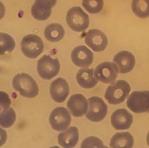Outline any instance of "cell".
Returning a JSON list of instances; mask_svg holds the SVG:
<instances>
[{"instance_id": "6da1fadb", "label": "cell", "mask_w": 149, "mask_h": 148, "mask_svg": "<svg viewBox=\"0 0 149 148\" xmlns=\"http://www.w3.org/2000/svg\"><path fill=\"white\" fill-rule=\"evenodd\" d=\"M12 85L15 90L22 96L33 98L38 94V86L34 80L27 73H19L13 78Z\"/></svg>"}, {"instance_id": "7a4b0ae2", "label": "cell", "mask_w": 149, "mask_h": 148, "mask_svg": "<svg viewBox=\"0 0 149 148\" xmlns=\"http://www.w3.org/2000/svg\"><path fill=\"white\" fill-rule=\"evenodd\" d=\"M130 91L129 84L124 80H118L108 86L105 98L111 104H118L125 101Z\"/></svg>"}, {"instance_id": "3957f363", "label": "cell", "mask_w": 149, "mask_h": 148, "mask_svg": "<svg viewBox=\"0 0 149 148\" xmlns=\"http://www.w3.org/2000/svg\"><path fill=\"white\" fill-rule=\"evenodd\" d=\"M68 26L76 32L84 31L89 26V17L80 7L73 6L67 12L66 17Z\"/></svg>"}, {"instance_id": "277c9868", "label": "cell", "mask_w": 149, "mask_h": 148, "mask_svg": "<svg viewBox=\"0 0 149 148\" xmlns=\"http://www.w3.org/2000/svg\"><path fill=\"white\" fill-rule=\"evenodd\" d=\"M37 72L44 80H51L59 72L60 63L57 58L44 55L37 62Z\"/></svg>"}, {"instance_id": "5b68a950", "label": "cell", "mask_w": 149, "mask_h": 148, "mask_svg": "<svg viewBox=\"0 0 149 148\" xmlns=\"http://www.w3.org/2000/svg\"><path fill=\"white\" fill-rule=\"evenodd\" d=\"M23 53L28 58L36 59L44 50V44L41 38L35 34L24 36L20 44Z\"/></svg>"}, {"instance_id": "8992f818", "label": "cell", "mask_w": 149, "mask_h": 148, "mask_svg": "<svg viewBox=\"0 0 149 148\" xmlns=\"http://www.w3.org/2000/svg\"><path fill=\"white\" fill-rule=\"evenodd\" d=\"M126 104L134 113H149V91L132 92L127 99Z\"/></svg>"}, {"instance_id": "52a82bcc", "label": "cell", "mask_w": 149, "mask_h": 148, "mask_svg": "<svg viewBox=\"0 0 149 148\" xmlns=\"http://www.w3.org/2000/svg\"><path fill=\"white\" fill-rule=\"evenodd\" d=\"M51 127L55 131H61L68 128L71 122V116L68 110L63 107L54 109L49 118Z\"/></svg>"}, {"instance_id": "ba28073f", "label": "cell", "mask_w": 149, "mask_h": 148, "mask_svg": "<svg viewBox=\"0 0 149 148\" xmlns=\"http://www.w3.org/2000/svg\"><path fill=\"white\" fill-rule=\"evenodd\" d=\"M118 69L111 62H105L98 64L94 71V76L98 81L105 84H113L117 78Z\"/></svg>"}, {"instance_id": "9c48e42d", "label": "cell", "mask_w": 149, "mask_h": 148, "mask_svg": "<svg viewBox=\"0 0 149 148\" xmlns=\"http://www.w3.org/2000/svg\"><path fill=\"white\" fill-rule=\"evenodd\" d=\"M89 110L86 117L93 122H100L107 114L108 108L104 100L97 96H93L88 99Z\"/></svg>"}, {"instance_id": "30bf717a", "label": "cell", "mask_w": 149, "mask_h": 148, "mask_svg": "<svg viewBox=\"0 0 149 148\" xmlns=\"http://www.w3.org/2000/svg\"><path fill=\"white\" fill-rule=\"evenodd\" d=\"M84 41L86 45L94 52L104 50L108 42L107 35L98 29L90 30L84 37Z\"/></svg>"}, {"instance_id": "8fae6325", "label": "cell", "mask_w": 149, "mask_h": 148, "mask_svg": "<svg viewBox=\"0 0 149 148\" xmlns=\"http://www.w3.org/2000/svg\"><path fill=\"white\" fill-rule=\"evenodd\" d=\"M93 52L84 45L75 47L71 53V59L74 64L80 67H87L93 62Z\"/></svg>"}, {"instance_id": "7c38bea8", "label": "cell", "mask_w": 149, "mask_h": 148, "mask_svg": "<svg viewBox=\"0 0 149 148\" xmlns=\"http://www.w3.org/2000/svg\"><path fill=\"white\" fill-rule=\"evenodd\" d=\"M113 62L116 66L118 72L126 74L131 71L135 65V58L130 52L123 50L118 53L113 57Z\"/></svg>"}, {"instance_id": "4fadbf2b", "label": "cell", "mask_w": 149, "mask_h": 148, "mask_svg": "<svg viewBox=\"0 0 149 148\" xmlns=\"http://www.w3.org/2000/svg\"><path fill=\"white\" fill-rule=\"evenodd\" d=\"M67 107L73 116L79 117L84 115L87 111L88 102L83 95L74 94L69 99Z\"/></svg>"}, {"instance_id": "5bb4252c", "label": "cell", "mask_w": 149, "mask_h": 148, "mask_svg": "<svg viewBox=\"0 0 149 148\" xmlns=\"http://www.w3.org/2000/svg\"><path fill=\"white\" fill-rule=\"evenodd\" d=\"M49 91L51 98L54 101L62 103L65 100L69 95V85L65 79L59 77L51 83Z\"/></svg>"}, {"instance_id": "9a60e30c", "label": "cell", "mask_w": 149, "mask_h": 148, "mask_svg": "<svg viewBox=\"0 0 149 148\" xmlns=\"http://www.w3.org/2000/svg\"><path fill=\"white\" fill-rule=\"evenodd\" d=\"M111 120V124L115 129H127L133 122V116L127 110L119 109L113 113Z\"/></svg>"}, {"instance_id": "2e32d148", "label": "cell", "mask_w": 149, "mask_h": 148, "mask_svg": "<svg viewBox=\"0 0 149 148\" xmlns=\"http://www.w3.org/2000/svg\"><path fill=\"white\" fill-rule=\"evenodd\" d=\"M59 144L63 148H73L79 140V131L75 127H71L60 133L58 136Z\"/></svg>"}, {"instance_id": "e0dca14e", "label": "cell", "mask_w": 149, "mask_h": 148, "mask_svg": "<svg viewBox=\"0 0 149 148\" xmlns=\"http://www.w3.org/2000/svg\"><path fill=\"white\" fill-rule=\"evenodd\" d=\"M77 83L84 88L90 89L94 87L98 83V80L94 75L93 68H81L76 74Z\"/></svg>"}, {"instance_id": "ac0fdd59", "label": "cell", "mask_w": 149, "mask_h": 148, "mask_svg": "<svg viewBox=\"0 0 149 148\" xmlns=\"http://www.w3.org/2000/svg\"><path fill=\"white\" fill-rule=\"evenodd\" d=\"M134 139L129 132H118L111 138L110 146L111 148H132Z\"/></svg>"}, {"instance_id": "d6986e66", "label": "cell", "mask_w": 149, "mask_h": 148, "mask_svg": "<svg viewBox=\"0 0 149 148\" xmlns=\"http://www.w3.org/2000/svg\"><path fill=\"white\" fill-rule=\"evenodd\" d=\"M65 30L63 27L58 23L48 24L44 30L45 38L51 42H58L64 37Z\"/></svg>"}, {"instance_id": "ffe728a7", "label": "cell", "mask_w": 149, "mask_h": 148, "mask_svg": "<svg viewBox=\"0 0 149 148\" xmlns=\"http://www.w3.org/2000/svg\"><path fill=\"white\" fill-rule=\"evenodd\" d=\"M132 8L133 13L139 17L149 16V0H133Z\"/></svg>"}, {"instance_id": "44dd1931", "label": "cell", "mask_w": 149, "mask_h": 148, "mask_svg": "<svg viewBox=\"0 0 149 148\" xmlns=\"http://www.w3.org/2000/svg\"><path fill=\"white\" fill-rule=\"evenodd\" d=\"M15 47L14 39L8 34L0 33V55L6 52L10 53Z\"/></svg>"}, {"instance_id": "7402d4cb", "label": "cell", "mask_w": 149, "mask_h": 148, "mask_svg": "<svg viewBox=\"0 0 149 148\" xmlns=\"http://www.w3.org/2000/svg\"><path fill=\"white\" fill-rule=\"evenodd\" d=\"M51 12L52 9L42 6L35 2L31 9L33 17L36 20L40 21L47 20L50 16Z\"/></svg>"}, {"instance_id": "603a6c76", "label": "cell", "mask_w": 149, "mask_h": 148, "mask_svg": "<svg viewBox=\"0 0 149 148\" xmlns=\"http://www.w3.org/2000/svg\"><path fill=\"white\" fill-rule=\"evenodd\" d=\"M16 118L15 111L12 107H10L0 114V125L3 128H9L14 124Z\"/></svg>"}, {"instance_id": "cb8c5ba5", "label": "cell", "mask_w": 149, "mask_h": 148, "mask_svg": "<svg viewBox=\"0 0 149 148\" xmlns=\"http://www.w3.org/2000/svg\"><path fill=\"white\" fill-rule=\"evenodd\" d=\"M83 8L90 13H99L104 6L103 0H83Z\"/></svg>"}, {"instance_id": "d4e9b609", "label": "cell", "mask_w": 149, "mask_h": 148, "mask_svg": "<svg viewBox=\"0 0 149 148\" xmlns=\"http://www.w3.org/2000/svg\"><path fill=\"white\" fill-rule=\"evenodd\" d=\"M80 148H105V146L98 138L89 136L83 140Z\"/></svg>"}, {"instance_id": "484cf974", "label": "cell", "mask_w": 149, "mask_h": 148, "mask_svg": "<svg viewBox=\"0 0 149 148\" xmlns=\"http://www.w3.org/2000/svg\"><path fill=\"white\" fill-rule=\"evenodd\" d=\"M11 100L9 95L5 92L0 91V114L10 108Z\"/></svg>"}, {"instance_id": "4316f807", "label": "cell", "mask_w": 149, "mask_h": 148, "mask_svg": "<svg viewBox=\"0 0 149 148\" xmlns=\"http://www.w3.org/2000/svg\"><path fill=\"white\" fill-rule=\"evenodd\" d=\"M7 139V133L5 129L0 128V147L5 144Z\"/></svg>"}, {"instance_id": "83f0119b", "label": "cell", "mask_w": 149, "mask_h": 148, "mask_svg": "<svg viewBox=\"0 0 149 148\" xmlns=\"http://www.w3.org/2000/svg\"><path fill=\"white\" fill-rule=\"evenodd\" d=\"M5 8L2 2L0 1V20H1L5 16Z\"/></svg>"}, {"instance_id": "f1b7e54d", "label": "cell", "mask_w": 149, "mask_h": 148, "mask_svg": "<svg viewBox=\"0 0 149 148\" xmlns=\"http://www.w3.org/2000/svg\"><path fill=\"white\" fill-rule=\"evenodd\" d=\"M47 1H48L51 2V3H52L55 5V4L56 3V1H57V0H47Z\"/></svg>"}, {"instance_id": "f546056e", "label": "cell", "mask_w": 149, "mask_h": 148, "mask_svg": "<svg viewBox=\"0 0 149 148\" xmlns=\"http://www.w3.org/2000/svg\"><path fill=\"white\" fill-rule=\"evenodd\" d=\"M147 143L148 145L149 146V131H148L147 136Z\"/></svg>"}, {"instance_id": "4dcf8cb0", "label": "cell", "mask_w": 149, "mask_h": 148, "mask_svg": "<svg viewBox=\"0 0 149 148\" xmlns=\"http://www.w3.org/2000/svg\"><path fill=\"white\" fill-rule=\"evenodd\" d=\"M49 148H59L58 146H52V147H49Z\"/></svg>"}, {"instance_id": "1f68e13d", "label": "cell", "mask_w": 149, "mask_h": 148, "mask_svg": "<svg viewBox=\"0 0 149 148\" xmlns=\"http://www.w3.org/2000/svg\"><path fill=\"white\" fill-rule=\"evenodd\" d=\"M105 148H109V147H107V146H105Z\"/></svg>"}]
</instances>
